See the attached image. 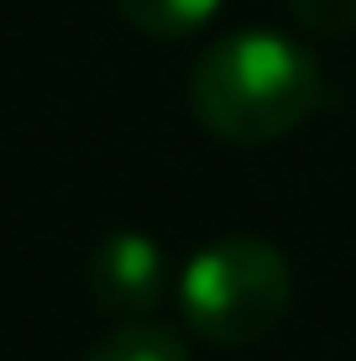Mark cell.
Listing matches in <instances>:
<instances>
[{
  "label": "cell",
  "instance_id": "obj_5",
  "mask_svg": "<svg viewBox=\"0 0 356 361\" xmlns=\"http://www.w3.org/2000/svg\"><path fill=\"white\" fill-rule=\"evenodd\" d=\"M116 11H121L126 27L157 37V42H173V37H189V32L210 27L220 0H116Z\"/></svg>",
  "mask_w": 356,
  "mask_h": 361
},
{
  "label": "cell",
  "instance_id": "obj_4",
  "mask_svg": "<svg viewBox=\"0 0 356 361\" xmlns=\"http://www.w3.org/2000/svg\"><path fill=\"white\" fill-rule=\"evenodd\" d=\"M84 361H194L178 330L152 325V319H121L110 335L84 351Z\"/></svg>",
  "mask_w": 356,
  "mask_h": 361
},
{
  "label": "cell",
  "instance_id": "obj_3",
  "mask_svg": "<svg viewBox=\"0 0 356 361\" xmlns=\"http://www.w3.org/2000/svg\"><path fill=\"white\" fill-rule=\"evenodd\" d=\"M90 298L116 319H147L168 293V257L147 231H110L90 252Z\"/></svg>",
  "mask_w": 356,
  "mask_h": 361
},
{
  "label": "cell",
  "instance_id": "obj_2",
  "mask_svg": "<svg viewBox=\"0 0 356 361\" xmlns=\"http://www.w3.org/2000/svg\"><path fill=\"white\" fill-rule=\"evenodd\" d=\"M293 272L262 235H215L183 262L178 309L183 325L210 345H257L288 319Z\"/></svg>",
  "mask_w": 356,
  "mask_h": 361
},
{
  "label": "cell",
  "instance_id": "obj_1",
  "mask_svg": "<svg viewBox=\"0 0 356 361\" xmlns=\"http://www.w3.org/2000/svg\"><path fill=\"white\" fill-rule=\"evenodd\" d=\"M320 99L325 79L314 53L283 32H226L189 68L194 121L231 147H262L299 131L320 110Z\"/></svg>",
  "mask_w": 356,
  "mask_h": 361
},
{
  "label": "cell",
  "instance_id": "obj_6",
  "mask_svg": "<svg viewBox=\"0 0 356 361\" xmlns=\"http://www.w3.org/2000/svg\"><path fill=\"white\" fill-rule=\"evenodd\" d=\"M288 11L314 37H351L356 32V0H288Z\"/></svg>",
  "mask_w": 356,
  "mask_h": 361
}]
</instances>
